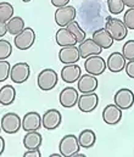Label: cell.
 <instances>
[{
  "label": "cell",
  "instance_id": "17",
  "mask_svg": "<svg viewBox=\"0 0 134 157\" xmlns=\"http://www.w3.org/2000/svg\"><path fill=\"white\" fill-rule=\"evenodd\" d=\"M78 91H81L82 94H88V93H95L96 88H98V79L96 76L93 75H84L81 76V78L78 79V84H77Z\"/></svg>",
  "mask_w": 134,
  "mask_h": 157
},
{
  "label": "cell",
  "instance_id": "29",
  "mask_svg": "<svg viewBox=\"0 0 134 157\" xmlns=\"http://www.w3.org/2000/svg\"><path fill=\"white\" fill-rule=\"evenodd\" d=\"M12 52V45L9 40L0 39V60L7 59Z\"/></svg>",
  "mask_w": 134,
  "mask_h": 157
},
{
  "label": "cell",
  "instance_id": "8",
  "mask_svg": "<svg viewBox=\"0 0 134 157\" xmlns=\"http://www.w3.org/2000/svg\"><path fill=\"white\" fill-rule=\"evenodd\" d=\"M115 104L123 111L129 110L134 105V93L128 88H121L115 94Z\"/></svg>",
  "mask_w": 134,
  "mask_h": 157
},
{
  "label": "cell",
  "instance_id": "25",
  "mask_svg": "<svg viewBox=\"0 0 134 157\" xmlns=\"http://www.w3.org/2000/svg\"><path fill=\"white\" fill-rule=\"evenodd\" d=\"M25 21L20 16H13L9 22H7V32L12 36L20 34L25 29Z\"/></svg>",
  "mask_w": 134,
  "mask_h": 157
},
{
  "label": "cell",
  "instance_id": "39",
  "mask_svg": "<svg viewBox=\"0 0 134 157\" xmlns=\"http://www.w3.org/2000/svg\"><path fill=\"white\" fill-rule=\"evenodd\" d=\"M61 156H62L61 154H51L50 155V157H61Z\"/></svg>",
  "mask_w": 134,
  "mask_h": 157
},
{
  "label": "cell",
  "instance_id": "12",
  "mask_svg": "<svg viewBox=\"0 0 134 157\" xmlns=\"http://www.w3.org/2000/svg\"><path fill=\"white\" fill-rule=\"evenodd\" d=\"M42 125H43V118L38 112H34V111L28 112L22 118V128L26 133L38 130Z\"/></svg>",
  "mask_w": 134,
  "mask_h": 157
},
{
  "label": "cell",
  "instance_id": "37",
  "mask_svg": "<svg viewBox=\"0 0 134 157\" xmlns=\"http://www.w3.org/2000/svg\"><path fill=\"white\" fill-rule=\"evenodd\" d=\"M4 150H5V140L2 136H0V155H2Z\"/></svg>",
  "mask_w": 134,
  "mask_h": 157
},
{
  "label": "cell",
  "instance_id": "31",
  "mask_svg": "<svg viewBox=\"0 0 134 157\" xmlns=\"http://www.w3.org/2000/svg\"><path fill=\"white\" fill-rule=\"evenodd\" d=\"M11 65L5 61V60H1L0 61V82H4L7 78H10L11 76Z\"/></svg>",
  "mask_w": 134,
  "mask_h": 157
},
{
  "label": "cell",
  "instance_id": "5",
  "mask_svg": "<svg viewBox=\"0 0 134 157\" xmlns=\"http://www.w3.org/2000/svg\"><path fill=\"white\" fill-rule=\"evenodd\" d=\"M22 128V119L15 112H7L1 117V129L6 134H16Z\"/></svg>",
  "mask_w": 134,
  "mask_h": 157
},
{
  "label": "cell",
  "instance_id": "7",
  "mask_svg": "<svg viewBox=\"0 0 134 157\" xmlns=\"http://www.w3.org/2000/svg\"><path fill=\"white\" fill-rule=\"evenodd\" d=\"M34 41H36V32L31 27H27L20 34L15 36L13 44L18 50H28L32 48Z\"/></svg>",
  "mask_w": 134,
  "mask_h": 157
},
{
  "label": "cell",
  "instance_id": "2",
  "mask_svg": "<svg viewBox=\"0 0 134 157\" xmlns=\"http://www.w3.org/2000/svg\"><path fill=\"white\" fill-rule=\"evenodd\" d=\"M105 28L107 29V32L111 34V37L113 38V40H116V41L123 40L127 37V34H128V28L124 25L123 20L109 17Z\"/></svg>",
  "mask_w": 134,
  "mask_h": 157
},
{
  "label": "cell",
  "instance_id": "27",
  "mask_svg": "<svg viewBox=\"0 0 134 157\" xmlns=\"http://www.w3.org/2000/svg\"><path fill=\"white\" fill-rule=\"evenodd\" d=\"M73 36H75V38L77 39L78 43H82L83 40H86V32L81 28V26L78 25V22H76V21H72L67 27H66Z\"/></svg>",
  "mask_w": 134,
  "mask_h": 157
},
{
  "label": "cell",
  "instance_id": "16",
  "mask_svg": "<svg viewBox=\"0 0 134 157\" xmlns=\"http://www.w3.org/2000/svg\"><path fill=\"white\" fill-rule=\"evenodd\" d=\"M107 70L111 71L112 73H118L126 68V57L123 56L122 52H112L106 61Z\"/></svg>",
  "mask_w": 134,
  "mask_h": 157
},
{
  "label": "cell",
  "instance_id": "10",
  "mask_svg": "<svg viewBox=\"0 0 134 157\" xmlns=\"http://www.w3.org/2000/svg\"><path fill=\"white\" fill-rule=\"evenodd\" d=\"M31 75V67L27 62H17L11 68V76L10 78L13 83L22 84L29 78Z\"/></svg>",
  "mask_w": 134,
  "mask_h": 157
},
{
  "label": "cell",
  "instance_id": "13",
  "mask_svg": "<svg viewBox=\"0 0 134 157\" xmlns=\"http://www.w3.org/2000/svg\"><path fill=\"white\" fill-rule=\"evenodd\" d=\"M59 59L63 65H71L79 61L81 54L76 45L65 46L59 51Z\"/></svg>",
  "mask_w": 134,
  "mask_h": 157
},
{
  "label": "cell",
  "instance_id": "15",
  "mask_svg": "<svg viewBox=\"0 0 134 157\" xmlns=\"http://www.w3.org/2000/svg\"><path fill=\"white\" fill-rule=\"evenodd\" d=\"M43 127L46 130H54L56 129L61 122H62V115L59 110L50 109L43 115Z\"/></svg>",
  "mask_w": 134,
  "mask_h": 157
},
{
  "label": "cell",
  "instance_id": "19",
  "mask_svg": "<svg viewBox=\"0 0 134 157\" xmlns=\"http://www.w3.org/2000/svg\"><path fill=\"white\" fill-rule=\"evenodd\" d=\"M81 76H82V68L76 63L65 65L63 68L61 70V78L66 83H75L76 80L81 78Z\"/></svg>",
  "mask_w": 134,
  "mask_h": 157
},
{
  "label": "cell",
  "instance_id": "6",
  "mask_svg": "<svg viewBox=\"0 0 134 157\" xmlns=\"http://www.w3.org/2000/svg\"><path fill=\"white\" fill-rule=\"evenodd\" d=\"M76 9L71 5H66L62 7H57L55 11V22L60 27H67L76 18Z\"/></svg>",
  "mask_w": 134,
  "mask_h": 157
},
{
  "label": "cell",
  "instance_id": "30",
  "mask_svg": "<svg viewBox=\"0 0 134 157\" xmlns=\"http://www.w3.org/2000/svg\"><path fill=\"white\" fill-rule=\"evenodd\" d=\"M122 54L126 57V60H128V61L134 60V39L128 40L124 43V45L122 48Z\"/></svg>",
  "mask_w": 134,
  "mask_h": 157
},
{
  "label": "cell",
  "instance_id": "34",
  "mask_svg": "<svg viewBox=\"0 0 134 157\" xmlns=\"http://www.w3.org/2000/svg\"><path fill=\"white\" fill-rule=\"evenodd\" d=\"M23 156L25 157H40L42 154H40L39 149H32V150H27Z\"/></svg>",
  "mask_w": 134,
  "mask_h": 157
},
{
  "label": "cell",
  "instance_id": "33",
  "mask_svg": "<svg viewBox=\"0 0 134 157\" xmlns=\"http://www.w3.org/2000/svg\"><path fill=\"white\" fill-rule=\"evenodd\" d=\"M126 73L129 78H133L134 79V60H131L127 65H126Z\"/></svg>",
  "mask_w": 134,
  "mask_h": 157
},
{
  "label": "cell",
  "instance_id": "36",
  "mask_svg": "<svg viewBox=\"0 0 134 157\" xmlns=\"http://www.w3.org/2000/svg\"><path fill=\"white\" fill-rule=\"evenodd\" d=\"M7 32V23L6 22H0V38H2Z\"/></svg>",
  "mask_w": 134,
  "mask_h": 157
},
{
  "label": "cell",
  "instance_id": "11",
  "mask_svg": "<svg viewBox=\"0 0 134 157\" xmlns=\"http://www.w3.org/2000/svg\"><path fill=\"white\" fill-rule=\"evenodd\" d=\"M98 104H99V96L95 93H88V94H83L79 96L77 106L82 112L89 113L96 109Z\"/></svg>",
  "mask_w": 134,
  "mask_h": 157
},
{
  "label": "cell",
  "instance_id": "3",
  "mask_svg": "<svg viewBox=\"0 0 134 157\" xmlns=\"http://www.w3.org/2000/svg\"><path fill=\"white\" fill-rule=\"evenodd\" d=\"M57 82H59V76H57L56 71H54L52 68H45L37 77L38 88L43 91H49V90L54 89L56 86Z\"/></svg>",
  "mask_w": 134,
  "mask_h": 157
},
{
  "label": "cell",
  "instance_id": "32",
  "mask_svg": "<svg viewBox=\"0 0 134 157\" xmlns=\"http://www.w3.org/2000/svg\"><path fill=\"white\" fill-rule=\"evenodd\" d=\"M123 22H124V25L127 26L128 29H134V7H129L124 12Z\"/></svg>",
  "mask_w": 134,
  "mask_h": 157
},
{
  "label": "cell",
  "instance_id": "38",
  "mask_svg": "<svg viewBox=\"0 0 134 157\" xmlns=\"http://www.w3.org/2000/svg\"><path fill=\"white\" fill-rule=\"evenodd\" d=\"M123 2L127 7H134V0H123Z\"/></svg>",
  "mask_w": 134,
  "mask_h": 157
},
{
  "label": "cell",
  "instance_id": "23",
  "mask_svg": "<svg viewBox=\"0 0 134 157\" xmlns=\"http://www.w3.org/2000/svg\"><path fill=\"white\" fill-rule=\"evenodd\" d=\"M78 141H79L81 147H83V149H90L96 143V134L91 129H84L78 135Z\"/></svg>",
  "mask_w": 134,
  "mask_h": 157
},
{
  "label": "cell",
  "instance_id": "18",
  "mask_svg": "<svg viewBox=\"0 0 134 157\" xmlns=\"http://www.w3.org/2000/svg\"><path fill=\"white\" fill-rule=\"evenodd\" d=\"M78 50H79V54H81V59H87L91 55H100L102 49L91 39H86L83 40L82 43H79V46H78Z\"/></svg>",
  "mask_w": 134,
  "mask_h": 157
},
{
  "label": "cell",
  "instance_id": "9",
  "mask_svg": "<svg viewBox=\"0 0 134 157\" xmlns=\"http://www.w3.org/2000/svg\"><path fill=\"white\" fill-rule=\"evenodd\" d=\"M78 90L73 86H67L65 89L61 90L60 96H59V101L60 105L65 109H72L78 104Z\"/></svg>",
  "mask_w": 134,
  "mask_h": 157
},
{
  "label": "cell",
  "instance_id": "4",
  "mask_svg": "<svg viewBox=\"0 0 134 157\" xmlns=\"http://www.w3.org/2000/svg\"><path fill=\"white\" fill-rule=\"evenodd\" d=\"M84 68L89 75L98 77L105 72V70L107 68V65H106L105 59L101 57L100 55H91V56L86 59Z\"/></svg>",
  "mask_w": 134,
  "mask_h": 157
},
{
  "label": "cell",
  "instance_id": "21",
  "mask_svg": "<svg viewBox=\"0 0 134 157\" xmlns=\"http://www.w3.org/2000/svg\"><path fill=\"white\" fill-rule=\"evenodd\" d=\"M93 40L101 48V49H109L113 44V38L107 32L106 28H100L93 33Z\"/></svg>",
  "mask_w": 134,
  "mask_h": 157
},
{
  "label": "cell",
  "instance_id": "26",
  "mask_svg": "<svg viewBox=\"0 0 134 157\" xmlns=\"http://www.w3.org/2000/svg\"><path fill=\"white\" fill-rule=\"evenodd\" d=\"M13 6L9 2H0V22H9L13 17Z\"/></svg>",
  "mask_w": 134,
  "mask_h": 157
},
{
  "label": "cell",
  "instance_id": "22",
  "mask_svg": "<svg viewBox=\"0 0 134 157\" xmlns=\"http://www.w3.org/2000/svg\"><path fill=\"white\" fill-rule=\"evenodd\" d=\"M42 143H43V138H42V134L38 133V130L27 132V134L23 138V146L27 150L39 149L40 145H42Z\"/></svg>",
  "mask_w": 134,
  "mask_h": 157
},
{
  "label": "cell",
  "instance_id": "20",
  "mask_svg": "<svg viewBox=\"0 0 134 157\" xmlns=\"http://www.w3.org/2000/svg\"><path fill=\"white\" fill-rule=\"evenodd\" d=\"M55 39H56V44L59 46H61V48L76 45L78 43L77 39L75 38V36L66 27H60V29H57L56 36H55Z\"/></svg>",
  "mask_w": 134,
  "mask_h": 157
},
{
  "label": "cell",
  "instance_id": "28",
  "mask_svg": "<svg viewBox=\"0 0 134 157\" xmlns=\"http://www.w3.org/2000/svg\"><path fill=\"white\" fill-rule=\"evenodd\" d=\"M107 7L112 15H118L124 9L123 0H107Z\"/></svg>",
  "mask_w": 134,
  "mask_h": 157
},
{
  "label": "cell",
  "instance_id": "14",
  "mask_svg": "<svg viewBox=\"0 0 134 157\" xmlns=\"http://www.w3.org/2000/svg\"><path fill=\"white\" fill-rule=\"evenodd\" d=\"M102 119L109 125H116L122 119V110L116 105H107L102 111Z\"/></svg>",
  "mask_w": 134,
  "mask_h": 157
},
{
  "label": "cell",
  "instance_id": "35",
  "mask_svg": "<svg viewBox=\"0 0 134 157\" xmlns=\"http://www.w3.org/2000/svg\"><path fill=\"white\" fill-rule=\"evenodd\" d=\"M71 0H51V4L55 6V7H62V6H66Z\"/></svg>",
  "mask_w": 134,
  "mask_h": 157
},
{
  "label": "cell",
  "instance_id": "40",
  "mask_svg": "<svg viewBox=\"0 0 134 157\" xmlns=\"http://www.w3.org/2000/svg\"><path fill=\"white\" fill-rule=\"evenodd\" d=\"M22 1H23V2H29L31 0H22Z\"/></svg>",
  "mask_w": 134,
  "mask_h": 157
},
{
  "label": "cell",
  "instance_id": "24",
  "mask_svg": "<svg viewBox=\"0 0 134 157\" xmlns=\"http://www.w3.org/2000/svg\"><path fill=\"white\" fill-rule=\"evenodd\" d=\"M16 90L12 85H4L0 89V104L4 106H9L15 101Z\"/></svg>",
  "mask_w": 134,
  "mask_h": 157
},
{
  "label": "cell",
  "instance_id": "1",
  "mask_svg": "<svg viewBox=\"0 0 134 157\" xmlns=\"http://www.w3.org/2000/svg\"><path fill=\"white\" fill-rule=\"evenodd\" d=\"M79 150H81V145L78 141V136L73 134L65 135L59 144V151L65 157L76 156L79 152Z\"/></svg>",
  "mask_w": 134,
  "mask_h": 157
}]
</instances>
